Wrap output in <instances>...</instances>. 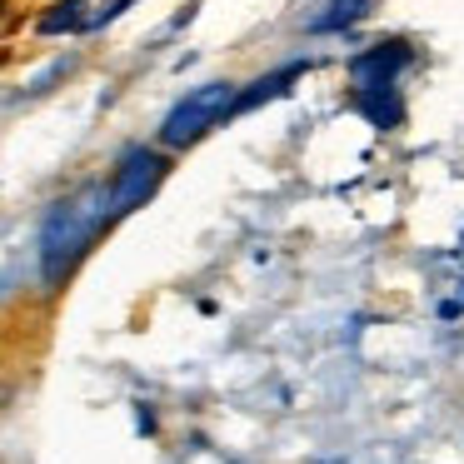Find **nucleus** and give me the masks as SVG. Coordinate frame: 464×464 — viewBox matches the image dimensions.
Returning a JSON list of instances; mask_svg holds the SVG:
<instances>
[{"label": "nucleus", "mask_w": 464, "mask_h": 464, "mask_svg": "<svg viewBox=\"0 0 464 464\" xmlns=\"http://www.w3.org/2000/svg\"><path fill=\"white\" fill-rule=\"evenodd\" d=\"M304 71H314V61H290V65H280V71L260 75V81L240 85V91H235V111H230V121H235V115H250V111H260V105H270V101H280V95L290 91V85L300 81Z\"/></svg>", "instance_id": "nucleus-5"}, {"label": "nucleus", "mask_w": 464, "mask_h": 464, "mask_svg": "<svg viewBox=\"0 0 464 464\" xmlns=\"http://www.w3.org/2000/svg\"><path fill=\"white\" fill-rule=\"evenodd\" d=\"M414 65V51L410 41H380L370 45V51H354L350 55V85L354 91H364V85H400V75Z\"/></svg>", "instance_id": "nucleus-4"}, {"label": "nucleus", "mask_w": 464, "mask_h": 464, "mask_svg": "<svg viewBox=\"0 0 464 464\" xmlns=\"http://www.w3.org/2000/svg\"><path fill=\"white\" fill-rule=\"evenodd\" d=\"M91 0H51L45 15H35V35H85Z\"/></svg>", "instance_id": "nucleus-8"}, {"label": "nucleus", "mask_w": 464, "mask_h": 464, "mask_svg": "<svg viewBox=\"0 0 464 464\" xmlns=\"http://www.w3.org/2000/svg\"><path fill=\"white\" fill-rule=\"evenodd\" d=\"M75 65H81V61H75V55H55V61H51V65H45V71H41V75H31V81H25V85H21V95H15V101H41V95H51V91H55V85H61V81H65V75H71V71H75Z\"/></svg>", "instance_id": "nucleus-9"}, {"label": "nucleus", "mask_w": 464, "mask_h": 464, "mask_svg": "<svg viewBox=\"0 0 464 464\" xmlns=\"http://www.w3.org/2000/svg\"><path fill=\"white\" fill-rule=\"evenodd\" d=\"M0 400H5V394H0Z\"/></svg>", "instance_id": "nucleus-11"}, {"label": "nucleus", "mask_w": 464, "mask_h": 464, "mask_svg": "<svg viewBox=\"0 0 464 464\" xmlns=\"http://www.w3.org/2000/svg\"><path fill=\"white\" fill-rule=\"evenodd\" d=\"M165 175H170V150L160 145H145V140H130L121 155H115L111 175H105V215L125 220V215L145 210V205L160 195Z\"/></svg>", "instance_id": "nucleus-3"}, {"label": "nucleus", "mask_w": 464, "mask_h": 464, "mask_svg": "<svg viewBox=\"0 0 464 464\" xmlns=\"http://www.w3.org/2000/svg\"><path fill=\"white\" fill-rule=\"evenodd\" d=\"M370 11H374V0H324L320 11L304 21V31L310 35H340V31H350V25H360Z\"/></svg>", "instance_id": "nucleus-7"}, {"label": "nucleus", "mask_w": 464, "mask_h": 464, "mask_svg": "<svg viewBox=\"0 0 464 464\" xmlns=\"http://www.w3.org/2000/svg\"><path fill=\"white\" fill-rule=\"evenodd\" d=\"M130 5H140V0H101V5L91 11V21H85V35H101V31H111V25L121 21V15L130 11Z\"/></svg>", "instance_id": "nucleus-10"}, {"label": "nucleus", "mask_w": 464, "mask_h": 464, "mask_svg": "<svg viewBox=\"0 0 464 464\" xmlns=\"http://www.w3.org/2000/svg\"><path fill=\"white\" fill-rule=\"evenodd\" d=\"M105 225H111V215H105V180H85L45 205L41 225H35V270H41L45 290H61L81 270V260L105 235Z\"/></svg>", "instance_id": "nucleus-1"}, {"label": "nucleus", "mask_w": 464, "mask_h": 464, "mask_svg": "<svg viewBox=\"0 0 464 464\" xmlns=\"http://www.w3.org/2000/svg\"><path fill=\"white\" fill-rule=\"evenodd\" d=\"M350 105L374 125V130H400V125H404L400 85H364V91H354V95H350Z\"/></svg>", "instance_id": "nucleus-6"}, {"label": "nucleus", "mask_w": 464, "mask_h": 464, "mask_svg": "<svg viewBox=\"0 0 464 464\" xmlns=\"http://www.w3.org/2000/svg\"><path fill=\"white\" fill-rule=\"evenodd\" d=\"M235 91H240L235 81H205V85H195V91H185L180 101L160 115V125H155V145L170 150V155L200 145L210 130H220V125L230 121Z\"/></svg>", "instance_id": "nucleus-2"}]
</instances>
